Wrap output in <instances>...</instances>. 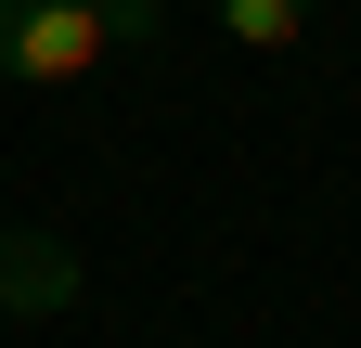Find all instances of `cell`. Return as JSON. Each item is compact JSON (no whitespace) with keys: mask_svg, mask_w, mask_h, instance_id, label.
Instances as JSON below:
<instances>
[{"mask_svg":"<svg viewBox=\"0 0 361 348\" xmlns=\"http://www.w3.org/2000/svg\"><path fill=\"white\" fill-rule=\"evenodd\" d=\"M104 52H116L104 0H0V77L13 91H78Z\"/></svg>","mask_w":361,"mask_h":348,"instance_id":"obj_1","label":"cell"},{"mask_svg":"<svg viewBox=\"0 0 361 348\" xmlns=\"http://www.w3.org/2000/svg\"><path fill=\"white\" fill-rule=\"evenodd\" d=\"M0 310H26V323L78 310V245L65 232H0Z\"/></svg>","mask_w":361,"mask_h":348,"instance_id":"obj_2","label":"cell"},{"mask_svg":"<svg viewBox=\"0 0 361 348\" xmlns=\"http://www.w3.org/2000/svg\"><path fill=\"white\" fill-rule=\"evenodd\" d=\"M207 13H219V39H233V52H297L323 0H207Z\"/></svg>","mask_w":361,"mask_h":348,"instance_id":"obj_3","label":"cell"}]
</instances>
